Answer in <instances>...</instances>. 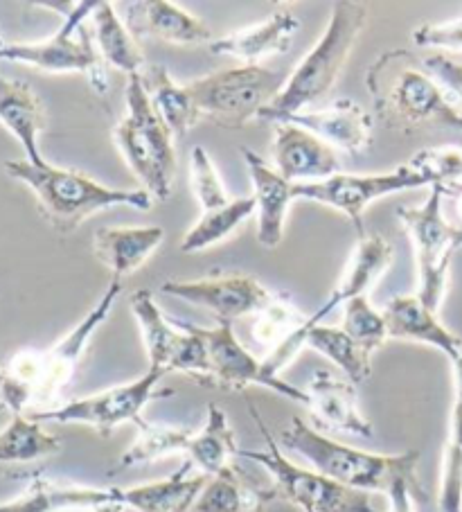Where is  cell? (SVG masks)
Here are the masks:
<instances>
[{
    "label": "cell",
    "mask_w": 462,
    "mask_h": 512,
    "mask_svg": "<svg viewBox=\"0 0 462 512\" xmlns=\"http://www.w3.org/2000/svg\"><path fill=\"white\" fill-rule=\"evenodd\" d=\"M91 23L95 46L104 64L122 70V73H127V77L145 73L147 64L145 55L140 50V41L124 25L118 12H115L113 3L97 5L91 16Z\"/></svg>",
    "instance_id": "obj_31"
},
{
    "label": "cell",
    "mask_w": 462,
    "mask_h": 512,
    "mask_svg": "<svg viewBox=\"0 0 462 512\" xmlns=\"http://www.w3.org/2000/svg\"><path fill=\"white\" fill-rule=\"evenodd\" d=\"M185 456L206 476H217L235 465V458L239 456L235 429L230 427V420L221 406L208 404L206 425L201 431H194Z\"/></svg>",
    "instance_id": "obj_32"
},
{
    "label": "cell",
    "mask_w": 462,
    "mask_h": 512,
    "mask_svg": "<svg viewBox=\"0 0 462 512\" xmlns=\"http://www.w3.org/2000/svg\"><path fill=\"white\" fill-rule=\"evenodd\" d=\"M5 172L32 190L39 213L52 231L73 235L88 217L113 206L149 210L154 199L145 190H118L93 181L82 172L66 170L52 163H30L16 158L5 163Z\"/></svg>",
    "instance_id": "obj_3"
},
{
    "label": "cell",
    "mask_w": 462,
    "mask_h": 512,
    "mask_svg": "<svg viewBox=\"0 0 462 512\" xmlns=\"http://www.w3.org/2000/svg\"><path fill=\"white\" fill-rule=\"evenodd\" d=\"M61 438L32 416H12L0 429V474L48 461L61 452Z\"/></svg>",
    "instance_id": "obj_29"
},
{
    "label": "cell",
    "mask_w": 462,
    "mask_h": 512,
    "mask_svg": "<svg viewBox=\"0 0 462 512\" xmlns=\"http://www.w3.org/2000/svg\"><path fill=\"white\" fill-rule=\"evenodd\" d=\"M140 77L156 113L170 127L174 138L185 136L201 120L190 86L176 82L165 66H147Z\"/></svg>",
    "instance_id": "obj_30"
},
{
    "label": "cell",
    "mask_w": 462,
    "mask_h": 512,
    "mask_svg": "<svg viewBox=\"0 0 462 512\" xmlns=\"http://www.w3.org/2000/svg\"><path fill=\"white\" fill-rule=\"evenodd\" d=\"M341 330L348 334L350 339L357 341L363 350H368L370 355L390 339L384 312L375 310L366 296L354 298L350 303L343 305Z\"/></svg>",
    "instance_id": "obj_36"
},
{
    "label": "cell",
    "mask_w": 462,
    "mask_h": 512,
    "mask_svg": "<svg viewBox=\"0 0 462 512\" xmlns=\"http://www.w3.org/2000/svg\"><path fill=\"white\" fill-rule=\"evenodd\" d=\"M124 25L138 41L156 39L172 46L212 43V32L197 16L167 0H140L124 5Z\"/></svg>",
    "instance_id": "obj_18"
},
{
    "label": "cell",
    "mask_w": 462,
    "mask_h": 512,
    "mask_svg": "<svg viewBox=\"0 0 462 512\" xmlns=\"http://www.w3.org/2000/svg\"><path fill=\"white\" fill-rule=\"evenodd\" d=\"M278 443L282 449L307 461L312 470L359 492L388 494V490L399 481L420 483V479H417L420 452H363V449L327 438L302 418L291 420V425L280 434Z\"/></svg>",
    "instance_id": "obj_5"
},
{
    "label": "cell",
    "mask_w": 462,
    "mask_h": 512,
    "mask_svg": "<svg viewBox=\"0 0 462 512\" xmlns=\"http://www.w3.org/2000/svg\"><path fill=\"white\" fill-rule=\"evenodd\" d=\"M0 122L19 140L30 163H46L39 147V136L48 125L43 100L21 79L3 73H0Z\"/></svg>",
    "instance_id": "obj_27"
},
{
    "label": "cell",
    "mask_w": 462,
    "mask_h": 512,
    "mask_svg": "<svg viewBox=\"0 0 462 512\" xmlns=\"http://www.w3.org/2000/svg\"><path fill=\"white\" fill-rule=\"evenodd\" d=\"M422 492L420 483L399 481L397 485L388 490V510L386 512H417L415 510V497Z\"/></svg>",
    "instance_id": "obj_40"
},
{
    "label": "cell",
    "mask_w": 462,
    "mask_h": 512,
    "mask_svg": "<svg viewBox=\"0 0 462 512\" xmlns=\"http://www.w3.org/2000/svg\"><path fill=\"white\" fill-rule=\"evenodd\" d=\"M444 194V185H433L420 206L397 208V219L408 233L415 253V296L433 312H440L449 287L451 262L462 251V228L449 224L442 213Z\"/></svg>",
    "instance_id": "obj_9"
},
{
    "label": "cell",
    "mask_w": 462,
    "mask_h": 512,
    "mask_svg": "<svg viewBox=\"0 0 462 512\" xmlns=\"http://www.w3.org/2000/svg\"><path fill=\"white\" fill-rule=\"evenodd\" d=\"M208 479L185 458L179 470L163 481L115 488V499L133 512H192Z\"/></svg>",
    "instance_id": "obj_21"
},
{
    "label": "cell",
    "mask_w": 462,
    "mask_h": 512,
    "mask_svg": "<svg viewBox=\"0 0 462 512\" xmlns=\"http://www.w3.org/2000/svg\"><path fill=\"white\" fill-rule=\"evenodd\" d=\"M194 328L206 346V377L201 386L217 391H246L248 386H264L291 402L307 406L309 397L305 388L293 386L275 375L264 359H257L237 339L233 325L217 323L215 328H199V325Z\"/></svg>",
    "instance_id": "obj_12"
},
{
    "label": "cell",
    "mask_w": 462,
    "mask_h": 512,
    "mask_svg": "<svg viewBox=\"0 0 462 512\" xmlns=\"http://www.w3.org/2000/svg\"><path fill=\"white\" fill-rule=\"evenodd\" d=\"M287 77L264 66H235L188 82L201 116L224 129H242L280 95Z\"/></svg>",
    "instance_id": "obj_10"
},
{
    "label": "cell",
    "mask_w": 462,
    "mask_h": 512,
    "mask_svg": "<svg viewBox=\"0 0 462 512\" xmlns=\"http://www.w3.org/2000/svg\"><path fill=\"white\" fill-rule=\"evenodd\" d=\"M273 167L291 183H321L341 174L336 149L296 122H278L273 134Z\"/></svg>",
    "instance_id": "obj_15"
},
{
    "label": "cell",
    "mask_w": 462,
    "mask_h": 512,
    "mask_svg": "<svg viewBox=\"0 0 462 512\" xmlns=\"http://www.w3.org/2000/svg\"><path fill=\"white\" fill-rule=\"evenodd\" d=\"M138 431L140 434L136 440H133V445L118 458V463H115L109 470L111 476L133 470V467L156 463L167 456L188 454L190 440L194 436V431H190V429L151 425V422H145V425L138 427Z\"/></svg>",
    "instance_id": "obj_33"
},
{
    "label": "cell",
    "mask_w": 462,
    "mask_h": 512,
    "mask_svg": "<svg viewBox=\"0 0 462 512\" xmlns=\"http://www.w3.org/2000/svg\"><path fill=\"white\" fill-rule=\"evenodd\" d=\"M127 113L113 131L124 163L136 174L142 190L151 199L167 201L172 197L176 176L174 134L158 116L145 91L140 75H131L124 91Z\"/></svg>",
    "instance_id": "obj_6"
},
{
    "label": "cell",
    "mask_w": 462,
    "mask_h": 512,
    "mask_svg": "<svg viewBox=\"0 0 462 512\" xmlns=\"http://www.w3.org/2000/svg\"><path fill=\"white\" fill-rule=\"evenodd\" d=\"M413 43L426 50L462 52V16L444 23H426L413 32Z\"/></svg>",
    "instance_id": "obj_38"
},
{
    "label": "cell",
    "mask_w": 462,
    "mask_h": 512,
    "mask_svg": "<svg viewBox=\"0 0 462 512\" xmlns=\"http://www.w3.org/2000/svg\"><path fill=\"white\" fill-rule=\"evenodd\" d=\"M161 294L203 307L219 323L233 325L244 316H257L273 303V294L260 280L244 273H212L194 280H165Z\"/></svg>",
    "instance_id": "obj_14"
},
{
    "label": "cell",
    "mask_w": 462,
    "mask_h": 512,
    "mask_svg": "<svg viewBox=\"0 0 462 512\" xmlns=\"http://www.w3.org/2000/svg\"><path fill=\"white\" fill-rule=\"evenodd\" d=\"M366 23L368 10L363 3H354V0L334 3L323 37L307 52V57L293 68L280 95L269 107L262 109L257 120L278 125V122H284L300 111L312 109L314 104L325 100L343 75L354 43L359 41Z\"/></svg>",
    "instance_id": "obj_4"
},
{
    "label": "cell",
    "mask_w": 462,
    "mask_h": 512,
    "mask_svg": "<svg viewBox=\"0 0 462 512\" xmlns=\"http://www.w3.org/2000/svg\"><path fill=\"white\" fill-rule=\"evenodd\" d=\"M5 48V39H3V34H0V50Z\"/></svg>",
    "instance_id": "obj_43"
},
{
    "label": "cell",
    "mask_w": 462,
    "mask_h": 512,
    "mask_svg": "<svg viewBox=\"0 0 462 512\" xmlns=\"http://www.w3.org/2000/svg\"><path fill=\"white\" fill-rule=\"evenodd\" d=\"M122 294V282L111 280L102 298L73 330L46 350H19L0 361V409L10 416H32L55 409L64 388L73 382L93 334L109 319Z\"/></svg>",
    "instance_id": "obj_1"
},
{
    "label": "cell",
    "mask_w": 462,
    "mask_h": 512,
    "mask_svg": "<svg viewBox=\"0 0 462 512\" xmlns=\"http://www.w3.org/2000/svg\"><path fill=\"white\" fill-rule=\"evenodd\" d=\"M417 61H420V66L426 73H431L444 88H447L449 95L462 109V64H458V61H453L447 55H442V52H431V55Z\"/></svg>",
    "instance_id": "obj_39"
},
{
    "label": "cell",
    "mask_w": 462,
    "mask_h": 512,
    "mask_svg": "<svg viewBox=\"0 0 462 512\" xmlns=\"http://www.w3.org/2000/svg\"><path fill=\"white\" fill-rule=\"evenodd\" d=\"M242 156L253 183V199L257 208V242L264 249H275L284 237V224H287L289 206L296 201L298 183L284 179L271 163H266L253 149L242 147Z\"/></svg>",
    "instance_id": "obj_17"
},
{
    "label": "cell",
    "mask_w": 462,
    "mask_h": 512,
    "mask_svg": "<svg viewBox=\"0 0 462 512\" xmlns=\"http://www.w3.org/2000/svg\"><path fill=\"white\" fill-rule=\"evenodd\" d=\"M307 409L318 427L339 431L359 438H372L370 420L359 409L357 388L348 377H339L330 370H316L307 384Z\"/></svg>",
    "instance_id": "obj_16"
},
{
    "label": "cell",
    "mask_w": 462,
    "mask_h": 512,
    "mask_svg": "<svg viewBox=\"0 0 462 512\" xmlns=\"http://www.w3.org/2000/svg\"><path fill=\"white\" fill-rule=\"evenodd\" d=\"M93 512H129L127 508L122 506V503H118V501H113V503H106V506H102V508H97V510H93Z\"/></svg>",
    "instance_id": "obj_42"
},
{
    "label": "cell",
    "mask_w": 462,
    "mask_h": 512,
    "mask_svg": "<svg viewBox=\"0 0 462 512\" xmlns=\"http://www.w3.org/2000/svg\"><path fill=\"white\" fill-rule=\"evenodd\" d=\"M368 91L377 118L402 134L420 127L462 129L458 102L408 50H390L372 64Z\"/></svg>",
    "instance_id": "obj_2"
},
{
    "label": "cell",
    "mask_w": 462,
    "mask_h": 512,
    "mask_svg": "<svg viewBox=\"0 0 462 512\" xmlns=\"http://www.w3.org/2000/svg\"><path fill=\"white\" fill-rule=\"evenodd\" d=\"M190 183L194 197L201 203L203 213L226 206L230 201L224 181H221L215 163H212L210 154L203 147H192L190 152Z\"/></svg>",
    "instance_id": "obj_37"
},
{
    "label": "cell",
    "mask_w": 462,
    "mask_h": 512,
    "mask_svg": "<svg viewBox=\"0 0 462 512\" xmlns=\"http://www.w3.org/2000/svg\"><path fill=\"white\" fill-rule=\"evenodd\" d=\"M390 339L424 343L456 361L462 355V339L438 319V312L426 307L415 294L397 296L384 307Z\"/></svg>",
    "instance_id": "obj_23"
},
{
    "label": "cell",
    "mask_w": 462,
    "mask_h": 512,
    "mask_svg": "<svg viewBox=\"0 0 462 512\" xmlns=\"http://www.w3.org/2000/svg\"><path fill=\"white\" fill-rule=\"evenodd\" d=\"M309 321L307 314H302L289 298H273V303L257 314L253 323V339L260 348L266 350V357L305 330Z\"/></svg>",
    "instance_id": "obj_35"
},
{
    "label": "cell",
    "mask_w": 462,
    "mask_h": 512,
    "mask_svg": "<svg viewBox=\"0 0 462 512\" xmlns=\"http://www.w3.org/2000/svg\"><path fill=\"white\" fill-rule=\"evenodd\" d=\"M273 485L253 481L237 463L210 476L192 512H264L275 501Z\"/></svg>",
    "instance_id": "obj_28"
},
{
    "label": "cell",
    "mask_w": 462,
    "mask_h": 512,
    "mask_svg": "<svg viewBox=\"0 0 462 512\" xmlns=\"http://www.w3.org/2000/svg\"><path fill=\"white\" fill-rule=\"evenodd\" d=\"M433 188V183L424 174L415 172L406 163L399 165L393 172L381 174H336L332 179L321 183H298L296 199H307L323 203L339 210L350 219L354 231L363 237V215L370 203L384 199L393 192L415 190V188Z\"/></svg>",
    "instance_id": "obj_13"
},
{
    "label": "cell",
    "mask_w": 462,
    "mask_h": 512,
    "mask_svg": "<svg viewBox=\"0 0 462 512\" xmlns=\"http://www.w3.org/2000/svg\"><path fill=\"white\" fill-rule=\"evenodd\" d=\"M255 213L257 208H255L253 194L251 197L230 199L226 206L221 208L206 210L199 222L183 235L181 253H199L219 242H224L239 224H244L246 219L253 217Z\"/></svg>",
    "instance_id": "obj_34"
},
{
    "label": "cell",
    "mask_w": 462,
    "mask_h": 512,
    "mask_svg": "<svg viewBox=\"0 0 462 512\" xmlns=\"http://www.w3.org/2000/svg\"><path fill=\"white\" fill-rule=\"evenodd\" d=\"M64 16L61 28L52 37L30 43H5L0 59L32 66L43 73H79L88 79L95 93H109L102 57L97 52L93 30L86 28L100 0L82 3H46Z\"/></svg>",
    "instance_id": "obj_8"
},
{
    "label": "cell",
    "mask_w": 462,
    "mask_h": 512,
    "mask_svg": "<svg viewBox=\"0 0 462 512\" xmlns=\"http://www.w3.org/2000/svg\"><path fill=\"white\" fill-rule=\"evenodd\" d=\"M248 413L264 438V449H239V456L262 465L269 472L275 497L289 501L302 512H386L375 506L372 494L345 488L312 467L293 463L266 429V422L255 404L248 402Z\"/></svg>",
    "instance_id": "obj_7"
},
{
    "label": "cell",
    "mask_w": 462,
    "mask_h": 512,
    "mask_svg": "<svg viewBox=\"0 0 462 512\" xmlns=\"http://www.w3.org/2000/svg\"><path fill=\"white\" fill-rule=\"evenodd\" d=\"M165 240L161 226H124L100 228L93 235V253L97 262L111 273V280H124L136 273L156 253Z\"/></svg>",
    "instance_id": "obj_25"
},
{
    "label": "cell",
    "mask_w": 462,
    "mask_h": 512,
    "mask_svg": "<svg viewBox=\"0 0 462 512\" xmlns=\"http://www.w3.org/2000/svg\"><path fill=\"white\" fill-rule=\"evenodd\" d=\"M393 258V246H390L381 235L359 237L357 249H354L352 260L348 264V271H345V276L341 278L339 285H336L330 298H327L314 314H309L305 328L321 323L323 316L334 312L336 307L350 303L354 298L366 296V291L388 271Z\"/></svg>",
    "instance_id": "obj_26"
},
{
    "label": "cell",
    "mask_w": 462,
    "mask_h": 512,
    "mask_svg": "<svg viewBox=\"0 0 462 512\" xmlns=\"http://www.w3.org/2000/svg\"><path fill=\"white\" fill-rule=\"evenodd\" d=\"M167 373L161 368H147V373L133 382L106 388L102 393L77 397L55 409L32 413L39 422H59V425H84L95 429L100 436H111L115 429L133 422L136 427L145 425L142 411L158 395H170V391H158Z\"/></svg>",
    "instance_id": "obj_11"
},
{
    "label": "cell",
    "mask_w": 462,
    "mask_h": 512,
    "mask_svg": "<svg viewBox=\"0 0 462 512\" xmlns=\"http://www.w3.org/2000/svg\"><path fill=\"white\" fill-rule=\"evenodd\" d=\"M444 192L458 194V215L462 219V181L460 183H447V185H444Z\"/></svg>",
    "instance_id": "obj_41"
},
{
    "label": "cell",
    "mask_w": 462,
    "mask_h": 512,
    "mask_svg": "<svg viewBox=\"0 0 462 512\" xmlns=\"http://www.w3.org/2000/svg\"><path fill=\"white\" fill-rule=\"evenodd\" d=\"M115 499V488H91L34 474L23 494L0 503V512H93Z\"/></svg>",
    "instance_id": "obj_22"
},
{
    "label": "cell",
    "mask_w": 462,
    "mask_h": 512,
    "mask_svg": "<svg viewBox=\"0 0 462 512\" xmlns=\"http://www.w3.org/2000/svg\"><path fill=\"white\" fill-rule=\"evenodd\" d=\"M298 30V16L291 10H278L260 23L230 32L226 37L212 39L210 52L246 61V66H260L264 59L287 55Z\"/></svg>",
    "instance_id": "obj_20"
},
{
    "label": "cell",
    "mask_w": 462,
    "mask_h": 512,
    "mask_svg": "<svg viewBox=\"0 0 462 512\" xmlns=\"http://www.w3.org/2000/svg\"><path fill=\"white\" fill-rule=\"evenodd\" d=\"M133 319L145 341L149 368H161L165 373H176V366L190 346V332L181 323H172L156 305L151 291L140 289L129 300Z\"/></svg>",
    "instance_id": "obj_24"
},
{
    "label": "cell",
    "mask_w": 462,
    "mask_h": 512,
    "mask_svg": "<svg viewBox=\"0 0 462 512\" xmlns=\"http://www.w3.org/2000/svg\"><path fill=\"white\" fill-rule=\"evenodd\" d=\"M284 122H296L323 138L327 145L334 149H343L348 154H363L372 147V136H375V118L361 107L359 102L334 100L321 109H307Z\"/></svg>",
    "instance_id": "obj_19"
}]
</instances>
